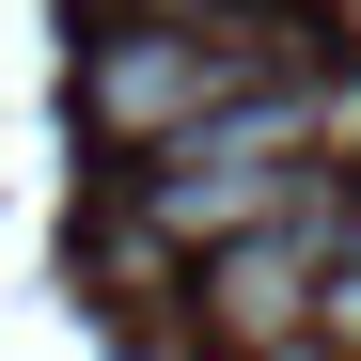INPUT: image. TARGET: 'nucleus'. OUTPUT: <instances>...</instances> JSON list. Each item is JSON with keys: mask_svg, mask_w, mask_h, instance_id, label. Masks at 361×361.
Masks as SVG:
<instances>
[{"mask_svg": "<svg viewBox=\"0 0 361 361\" xmlns=\"http://www.w3.org/2000/svg\"><path fill=\"white\" fill-rule=\"evenodd\" d=\"M283 16H126L94 47V79H79V110H94V142H126V157H157V142H189L204 110H235V94H267L283 79Z\"/></svg>", "mask_w": 361, "mask_h": 361, "instance_id": "1", "label": "nucleus"}, {"mask_svg": "<svg viewBox=\"0 0 361 361\" xmlns=\"http://www.w3.org/2000/svg\"><path fill=\"white\" fill-rule=\"evenodd\" d=\"M345 252H361V204H345V189H298L267 235H235V252L189 267L204 345H220V361H283V345H314V298H330Z\"/></svg>", "mask_w": 361, "mask_h": 361, "instance_id": "2", "label": "nucleus"}, {"mask_svg": "<svg viewBox=\"0 0 361 361\" xmlns=\"http://www.w3.org/2000/svg\"><path fill=\"white\" fill-rule=\"evenodd\" d=\"M314 345H330V361H361V252H345V267H330V298H314Z\"/></svg>", "mask_w": 361, "mask_h": 361, "instance_id": "3", "label": "nucleus"}, {"mask_svg": "<svg viewBox=\"0 0 361 361\" xmlns=\"http://www.w3.org/2000/svg\"><path fill=\"white\" fill-rule=\"evenodd\" d=\"M126 16H267V0H126Z\"/></svg>", "mask_w": 361, "mask_h": 361, "instance_id": "4", "label": "nucleus"}]
</instances>
